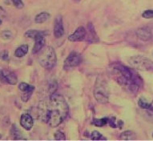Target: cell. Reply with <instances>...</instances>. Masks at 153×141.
<instances>
[{"label": "cell", "mask_w": 153, "mask_h": 141, "mask_svg": "<svg viewBox=\"0 0 153 141\" xmlns=\"http://www.w3.org/2000/svg\"><path fill=\"white\" fill-rule=\"evenodd\" d=\"M69 108L65 99L59 94L53 93L50 98L42 101L38 106V118L46 122L51 128H56L67 118Z\"/></svg>", "instance_id": "6da1fadb"}, {"label": "cell", "mask_w": 153, "mask_h": 141, "mask_svg": "<svg viewBox=\"0 0 153 141\" xmlns=\"http://www.w3.org/2000/svg\"><path fill=\"white\" fill-rule=\"evenodd\" d=\"M111 76L128 92L136 94L143 86V79L136 70L119 63L109 66Z\"/></svg>", "instance_id": "7a4b0ae2"}, {"label": "cell", "mask_w": 153, "mask_h": 141, "mask_svg": "<svg viewBox=\"0 0 153 141\" xmlns=\"http://www.w3.org/2000/svg\"><path fill=\"white\" fill-rule=\"evenodd\" d=\"M94 97L100 103H107L109 100V91L105 79L99 76L95 81Z\"/></svg>", "instance_id": "3957f363"}, {"label": "cell", "mask_w": 153, "mask_h": 141, "mask_svg": "<svg viewBox=\"0 0 153 141\" xmlns=\"http://www.w3.org/2000/svg\"><path fill=\"white\" fill-rule=\"evenodd\" d=\"M56 62H57L56 53L54 48L51 47H48L39 57V63L41 67L47 70L52 69L56 64Z\"/></svg>", "instance_id": "277c9868"}, {"label": "cell", "mask_w": 153, "mask_h": 141, "mask_svg": "<svg viewBox=\"0 0 153 141\" xmlns=\"http://www.w3.org/2000/svg\"><path fill=\"white\" fill-rule=\"evenodd\" d=\"M128 63L136 70H149L153 68V62L145 56H132L128 59Z\"/></svg>", "instance_id": "5b68a950"}, {"label": "cell", "mask_w": 153, "mask_h": 141, "mask_svg": "<svg viewBox=\"0 0 153 141\" xmlns=\"http://www.w3.org/2000/svg\"><path fill=\"white\" fill-rule=\"evenodd\" d=\"M82 62V57L77 52H71L66 59L63 64V68L65 70H71L72 68L79 65Z\"/></svg>", "instance_id": "8992f818"}, {"label": "cell", "mask_w": 153, "mask_h": 141, "mask_svg": "<svg viewBox=\"0 0 153 141\" xmlns=\"http://www.w3.org/2000/svg\"><path fill=\"white\" fill-rule=\"evenodd\" d=\"M0 80L3 83H9L11 85H15L18 82L17 76L13 71L8 69H3L0 70Z\"/></svg>", "instance_id": "52a82bcc"}, {"label": "cell", "mask_w": 153, "mask_h": 141, "mask_svg": "<svg viewBox=\"0 0 153 141\" xmlns=\"http://www.w3.org/2000/svg\"><path fill=\"white\" fill-rule=\"evenodd\" d=\"M35 39V45L32 49L33 54H36L39 51H40L46 44V39L44 37V32L43 31H39L37 35H35L34 38Z\"/></svg>", "instance_id": "ba28073f"}, {"label": "cell", "mask_w": 153, "mask_h": 141, "mask_svg": "<svg viewBox=\"0 0 153 141\" xmlns=\"http://www.w3.org/2000/svg\"><path fill=\"white\" fill-rule=\"evenodd\" d=\"M64 35L63 18L61 15L56 16L54 22V35L55 38L59 39Z\"/></svg>", "instance_id": "9c48e42d"}, {"label": "cell", "mask_w": 153, "mask_h": 141, "mask_svg": "<svg viewBox=\"0 0 153 141\" xmlns=\"http://www.w3.org/2000/svg\"><path fill=\"white\" fill-rule=\"evenodd\" d=\"M87 37V30L83 27H79L75 30V32L68 37L71 42H80L83 41Z\"/></svg>", "instance_id": "30bf717a"}, {"label": "cell", "mask_w": 153, "mask_h": 141, "mask_svg": "<svg viewBox=\"0 0 153 141\" xmlns=\"http://www.w3.org/2000/svg\"><path fill=\"white\" fill-rule=\"evenodd\" d=\"M20 124L26 130H30L34 125V119L29 114H23L20 118Z\"/></svg>", "instance_id": "8fae6325"}, {"label": "cell", "mask_w": 153, "mask_h": 141, "mask_svg": "<svg viewBox=\"0 0 153 141\" xmlns=\"http://www.w3.org/2000/svg\"><path fill=\"white\" fill-rule=\"evenodd\" d=\"M136 35L140 40L143 41H149L152 39V34L151 32V30L145 27L137 29L136 31Z\"/></svg>", "instance_id": "7c38bea8"}, {"label": "cell", "mask_w": 153, "mask_h": 141, "mask_svg": "<svg viewBox=\"0 0 153 141\" xmlns=\"http://www.w3.org/2000/svg\"><path fill=\"white\" fill-rule=\"evenodd\" d=\"M86 39H88L89 43H96L98 42L99 39L98 36L96 35L95 28L91 23H88V30H87V37Z\"/></svg>", "instance_id": "4fadbf2b"}, {"label": "cell", "mask_w": 153, "mask_h": 141, "mask_svg": "<svg viewBox=\"0 0 153 141\" xmlns=\"http://www.w3.org/2000/svg\"><path fill=\"white\" fill-rule=\"evenodd\" d=\"M120 139L121 140H135L136 139V136L133 131H125L120 134Z\"/></svg>", "instance_id": "5bb4252c"}, {"label": "cell", "mask_w": 153, "mask_h": 141, "mask_svg": "<svg viewBox=\"0 0 153 141\" xmlns=\"http://www.w3.org/2000/svg\"><path fill=\"white\" fill-rule=\"evenodd\" d=\"M50 14L48 12H41L36 15L35 19V22L36 23H43L50 19Z\"/></svg>", "instance_id": "9a60e30c"}, {"label": "cell", "mask_w": 153, "mask_h": 141, "mask_svg": "<svg viewBox=\"0 0 153 141\" xmlns=\"http://www.w3.org/2000/svg\"><path fill=\"white\" fill-rule=\"evenodd\" d=\"M28 52V46L24 44V45L20 46L19 47L16 49L15 52V56L18 58H22L23 56H25Z\"/></svg>", "instance_id": "2e32d148"}, {"label": "cell", "mask_w": 153, "mask_h": 141, "mask_svg": "<svg viewBox=\"0 0 153 141\" xmlns=\"http://www.w3.org/2000/svg\"><path fill=\"white\" fill-rule=\"evenodd\" d=\"M19 90L23 92H27V91H34L35 90V87L32 85H30L27 83H24V82H22V83H19Z\"/></svg>", "instance_id": "e0dca14e"}, {"label": "cell", "mask_w": 153, "mask_h": 141, "mask_svg": "<svg viewBox=\"0 0 153 141\" xmlns=\"http://www.w3.org/2000/svg\"><path fill=\"white\" fill-rule=\"evenodd\" d=\"M108 117H104V118L101 119H93V124L96 127H103L105 126L106 124L108 123Z\"/></svg>", "instance_id": "ac0fdd59"}, {"label": "cell", "mask_w": 153, "mask_h": 141, "mask_svg": "<svg viewBox=\"0 0 153 141\" xmlns=\"http://www.w3.org/2000/svg\"><path fill=\"white\" fill-rule=\"evenodd\" d=\"M90 138L92 140H106L107 139L105 137H103V135H101L99 131H94L91 132L90 136Z\"/></svg>", "instance_id": "d6986e66"}, {"label": "cell", "mask_w": 153, "mask_h": 141, "mask_svg": "<svg viewBox=\"0 0 153 141\" xmlns=\"http://www.w3.org/2000/svg\"><path fill=\"white\" fill-rule=\"evenodd\" d=\"M12 132H13V136H14V140H15L23 139V136H22V133H21V131L17 128V127H15V125H13Z\"/></svg>", "instance_id": "ffe728a7"}, {"label": "cell", "mask_w": 153, "mask_h": 141, "mask_svg": "<svg viewBox=\"0 0 153 141\" xmlns=\"http://www.w3.org/2000/svg\"><path fill=\"white\" fill-rule=\"evenodd\" d=\"M138 104L141 108L143 109H149L151 107V103H148V101H147V99H145L143 98V97L140 98V99H139L138 101Z\"/></svg>", "instance_id": "44dd1931"}, {"label": "cell", "mask_w": 153, "mask_h": 141, "mask_svg": "<svg viewBox=\"0 0 153 141\" xmlns=\"http://www.w3.org/2000/svg\"><path fill=\"white\" fill-rule=\"evenodd\" d=\"M54 138H55V140H65L66 136L63 132H62L60 131H56L55 135H54Z\"/></svg>", "instance_id": "7402d4cb"}, {"label": "cell", "mask_w": 153, "mask_h": 141, "mask_svg": "<svg viewBox=\"0 0 153 141\" xmlns=\"http://www.w3.org/2000/svg\"><path fill=\"white\" fill-rule=\"evenodd\" d=\"M39 32V30H27V31L25 33V36L26 37H27V38L34 39L35 37V35H37Z\"/></svg>", "instance_id": "603a6c76"}, {"label": "cell", "mask_w": 153, "mask_h": 141, "mask_svg": "<svg viewBox=\"0 0 153 141\" xmlns=\"http://www.w3.org/2000/svg\"><path fill=\"white\" fill-rule=\"evenodd\" d=\"M142 17L144 19H153V10H147L143 11L142 14Z\"/></svg>", "instance_id": "cb8c5ba5"}, {"label": "cell", "mask_w": 153, "mask_h": 141, "mask_svg": "<svg viewBox=\"0 0 153 141\" xmlns=\"http://www.w3.org/2000/svg\"><path fill=\"white\" fill-rule=\"evenodd\" d=\"M32 91H27V92H24V94H23V96L21 97L22 100L23 102H27L29 100V99L30 98V96L32 95Z\"/></svg>", "instance_id": "d4e9b609"}, {"label": "cell", "mask_w": 153, "mask_h": 141, "mask_svg": "<svg viewBox=\"0 0 153 141\" xmlns=\"http://www.w3.org/2000/svg\"><path fill=\"white\" fill-rule=\"evenodd\" d=\"M11 2L13 3L14 6H15V7L19 8V9H21V8L23 7V1L22 0H11Z\"/></svg>", "instance_id": "484cf974"}, {"label": "cell", "mask_w": 153, "mask_h": 141, "mask_svg": "<svg viewBox=\"0 0 153 141\" xmlns=\"http://www.w3.org/2000/svg\"><path fill=\"white\" fill-rule=\"evenodd\" d=\"M108 124H109L111 128H117V124L116 123V118H115V117L109 118V119H108Z\"/></svg>", "instance_id": "4316f807"}, {"label": "cell", "mask_w": 153, "mask_h": 141, "mask_svg": "<svg viewBox=\"0 0 153 141\" xmlns=\"http://www.w3.org/2000/svg\"><path fill=\"white\" fill-rule=\"evenodd\" d=\"M1 35H2V37H3V39H10V37H11V35H11V33H10L9 30H5V31L2 32Z\"/></svg>", "instance_id": "83f0119b"}, {"label": "cell", "mask_w": 153, "mask_h": 141, "mask_svg": "<svg viewBox=\"0 0 153 141\" xmlns=\"http://www.w3.org/2000/svg\"><path fill=\"white\" fill-rule=\"evenodd\" d=\"M1 55H2V57H1V58L3 59H4V60H7L8 59V53L7 50H4L3 52L1 53Z\"/></svg>", "instance_id": "f1b7e54d"}, {"label": "cell", "mask_w": 153, "mask_h": 141, "mask_svg": "<svg viewBox=\"0 0 153 141\" xmlns=\"http://www.w3.org/2000/svg\"><path fill=\"white\" fill-rule=\"evenodd\" d=\"M0 16H1V17H5L6 16L5 10H3L1 7H0Z\"/></svg>", "instance_id": "f546056e"}, {"label": "cell", "mask_w": 153, "mask_h": 141, "mask_svg": "<svg viewBox=\"0 0 153 141\" xmlns=\"http://www.w3.org/2000/svg\"><path fill=\"white\" fill-rule=\"evenodd\" d=\"M123 125V122L122 120L117 121V127H119L120 128H122V127Z\"/></svg>", "instance_id": "4dcf8cb0"}, {"label": "cell", "mask_w": 153, "mask_h": 141, "mask_svg": "<svg viewBox=\"0 0 153 141\" xmlns=\"http://www.w3.org/2000/svg\"><path fill=\"white\" fill-rule=\"evenodd\" d=\"M152 105H153V101H152Z\"/></svg>", "instance_id": "1f68e13d"}]
</instances>
